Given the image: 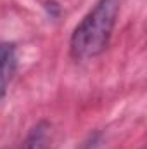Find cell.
<instances>
[{"label": "cell", "instance_id": "cell-4", "mask_svg": "<svg viewBox=\"0 0 147 149\" xmlns=\"http://www.w3.org/2000/svg\"><path fill=\"white\" fill-rule=\"evenodd\" d=\"M99 146V135H92L87 142H83V146L80 149H95Z\"/></svg>", "mask_w": 147, "mask_h": 149}, {"label": "cell", "instance_id": "cell-1", "mask_svg": "<svg viewBox=\"0 0 147 149\" xmlns=\"http://www.w3.org/2000/svg\"><path fill=\"white\" fill-rule=\"evenodd\" d=\"M118 10V0H97L71 35L69 50L74 59H92L107 49Z\"/></svg>", "mask_w": 147, "mask_h": 149}, {"label": "cell", "instance_id": "cell-2", "mask_svg": "<svg viewBox=\"0 0 147 149\" xmlns=\"http://www.w3.org/2000/svg\"><path fill=\"white\" fill-rule=\"evenodd\" d=\"M17 70L16 45L9 42H0V99L5 95L9 83L12 81Z\"/></svg>", "mask_w": 147, "mask_h": 149}, {"label": "cell", "instance_id": "cell-3", "mask_svg": "<svg viewBox=\"0 0 147 149\" xmlns=\"http://www.w3.org/2000/svg\"><path fill=\"white\" fill-rule=\"evenodd\" d=\"M19 149H52V127L47 121L37 123Z\"/></svg>", "mask_w": 147, "mask_h": 149}]
</instances>
